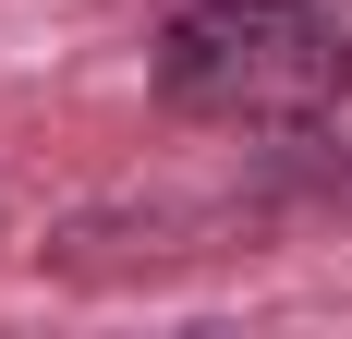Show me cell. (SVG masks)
I'll use <instances>...</instances> for the list:
<instances>
[{"instance_id": "obj_1", "label": "cell", "mask_w": 352, "mask_h": 339, "mask_svg": "<svg viewBox=\"0 0 352 339\" xmlns=\"http://www.w3.org/2000/svg\"><path fill=\"white\" fill-rule=\"evenodd\" d=\"M158 97L182 121H243V134H304L352 97V36L316 0H182L158 49Z\"/></svg>"}]
</instances>
